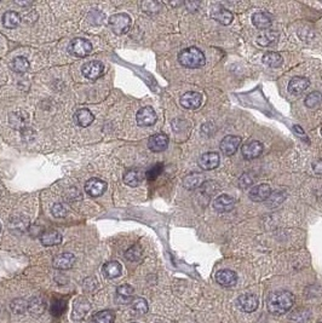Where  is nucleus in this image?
<instances>
[{
  "mask_svg": "<svg viewBox=\"0 0 322 323\" xmlns=\"http://www.w3.org/2000/svg\"><path fill=\"white\" fill-rule=\"evenodd\" d=\"M170 139L165 133H156L148 139V148L154 153H161L168 149Z\"/></svg>",
  "mask_w": 322,
  "mask_h": 323,
  "instance_id": "12",
  "label": "nucleus"
},
{
  "mask_svg": "<svg viewBox=\"0 0 322 323\" xmlns=\"http://www.w3.org/2000/svg\"><path fill=\"white\" fill-rule=\"evenodd\" d=\"M312 170H314L316 174H320V176H322V159L317 160V161L312 165Z\"/></svg>",
  "mask_w": 322,
  "mask_h": 323,
  "instance_id": "44",
  "label": "nucleus"
},
{
  "mask_svg": "<svg viewBox=\"0 0 322 323\" xmlns=\"http://www.w3.org/2000/svg\"><path fill=\"white\" fill-rule=\"evenodd\" d=\"M257 44L262 47H270L274 46L279 40V33L271 29H267V31L261 32L257 37Z\"/></svg>",
  "mask_w": 322,
  "mask_h": 323,
  "instance_id": "21",
  "label": "nucleus"
},
{
  "mask_svg": "<svg viewBox=\"0 0 322 323\" xmlns=\"http://www.w3.org/2000/svg\"><path fill=\"white\" fill-rule=\"evenodd\" d=\"M131 323H136V322H131Z\"/></svg>",
  "mask_w": 322,
  "mask_h": 323,
  "instance_id": "47",
  "label": "nucleus"
},
{
  "mask_svg": "<svg viewBox=\"0 0 322 323\" xmlns=\"http://www.w3.org/2000/svg\"><path fill=\"white\" fill-rule=\"evenodd\" d=\"M321 135H322V129H321Z\"/></svg>",
  "mask_w": 322,
  "mask_h": 323,
  "instance_id": "46",
  "label": "nucleus"
},
{
  "mask_svg": "<svg viewBox=\"0 0 322 323\" xmlns=\"http://www.w3.org/2000/svg\"><path fill=\"white\" fill-rule=\"evenodd\" d=\"M310 86V80L308 78H304V76H294L293 79L290 80L287 86L288 92L293 96H299L302 94L304 91L308 90Z\"/></svg>",
  "mask_w": 322,
  "mask_h": 323,
  "instance_id": "14",
  "label": "nucleus"
},
{
  "mask_svg": "<svg viewBox=\"0 0 322 323\" xmlns=\"http://www.w3.org/2000/svg\"><path fill=\"white\" fill-rule=\"evenodd\" d=\"M294 297L288 290H277V292L271 293L268 298L267 306L269 312L276 313V315H282L287 312L288 310L293 306Z\"/></svg>",
  "mask_w": 322,
  "mask_h": 323,
  "instance_id": "1",
  "label": "nucleus"
},
{
  "mask_svg": "<svg viewBox=\"0 0 322 323\" xmlns=\"http://www.w3.org/2000/svg\"><path fill=\"white\" fill-rule=\"evenodd\" d=\"M21 22V16L16 11H7L3 15V25L9 29L16 28Z\"/></svg>",
  "mask_w": 322,
  "mask_h": 323,
  "instance_id": "30",
  "label": "nucleus"
},
{
  "mask_svg": "<svg viewBox=\"0 0 322 323\" xmlns=\"http://www.w3.org/2000/svg\"><path fill=\"white\" fill-rule=\"evenodd\" d=\"M131 309H132L136 315H145V313L148 312L149 306L147 300H145L144 298L138 297L132 299V301H131Z\"/></svg>",
  "mask_w": 322,
  "mask_h": 323,
  "instance_id": "32",
  "label": "nucleus"
},
{
  "mask_svg": "<svg viewBox=\"0 0 322 323\" xmlns=\"http://www.w3.org/2000/svg\"><path fill=\"white\" fill-rule=\"evenodd\" d=\"M157 117L156 113L151 106H143V108L139 109L137 112L136 115V121L138 124V126L141 127H149L153 126L155 123H156Z\"/></svg>",
  "mask_w": 322,
  "mask_h": 323,
  "instance_id": "6",
  "label": "nucleus"
},
{
  "mask_svg": "<svg viewBox=\"0 0 322 323\" xmlns=\"http://www.w3.org/2000/svg\"><path fill=\"white\" fill-rule=\"evenodd\" d=\"M0 230H2V225H0Z\"/></svg>",
  "mask_w": 322,
  "mask_h": 323,
  "instance_id": "45",
  "label": "nucleus"
},
{
  "mask_svg": "<svg viewBox=\"0 0 322 323\" xmlns=\"http://www.w3.org/2000/svg\"><path fill=\"white\" fill-rule=\"evenodd\" d=\"M11 309L15 313H25L28 310V301L23 300V299H15L11 303Z\"/></svg>",
  "mask_w": 322,
  "mask_h": 323,
  "instance_id": "39",
  "label": "nucleus"
},
{
  "mask_svg": "<svg viewBox=\"0 0 322 323\" xmlns=\"http://www.w3.org/2000/svg\"><path fill=\"white\" fill-rule=\"evenodd\" d=\"M75 264V257L71 253H61L58 254L57 257L53 258L52 265L55 269H58V270H68V269H71Z\"/></svg>",
  "mask_w": 322,
  "mask_h": 323,
  "instance_id": "19",
  "label": "nucleus"
},
{
  "mask_svg": "<svg viewBox=\"0 0 322 323\" xmlns=\"http://www.w3.org/2000/svg\"><path fill=\"white\" fill-rule=\"evenodd\" d=\"M67 310V303L64 300H55L51 304V312L53 316H61Z\"/></svg>",
  "mask_w": 322,
  "mask_h": 323,
  "instance_id": "40",
  "label": "nucleus"
},
{
  "mask_svg": "<svg viewBox=\"0 0 322 323\" xmlns=\"http://www.w3.org/2000/svg\"><path fill=\"white\" fill-rule=\"evenodd\" d=\"M95 117L94 114L89 111V109H79L74 114V121L77 126L80 127H88L94 123Z\"/></svg>",
  "mask_w": 322,
  "mask_h": 323,
  "instance_id": "26",
  "label": "nucleus"
},
{
  "mask_svg": "<svg viewBox=\"0 0 322 323\" xmlns=\"http://www.w3.org/2000/svg\"><path fill=\"white\" fill-rule=\"evenodd\" d=\"M10 67L11 69L16 73H26L28 72L29 67L31 66H29V62L26 57H23V56H19V57L14 58V60L11 61Z\"/></svg>",
  "mask_w": 322,
  "mask_h": 323,
  "instance_id": "31",
  "label": "nucleus"
},
{
  "mask_svg": "<svg viewBox=\"0 0 322 323\" xmlns=\"http://www.w3.org/2000/svg\"><path fill=\"white\" fill-rule=\"evenodd\" d=\"M216 282L222 287H232L237 282L236 272L229 270V269H223L216 272Z\"/></svg>",
  "mask_w": 322,
  "mask_h": 323,
  "instance_id": "17",
  "label": "nucleus"
},
{
  "mask_svg": "<svg viewBox=\"0 0 322 323\" xmlns=\"http://www.w3.org/2000/svg\"><path fill=\"white\" fill-rule=\"evenodd\" d=\"M237 304L240 306V309L245 311V312H253V311L257 310L259 300L257 295L251 294V293H246V294H243L238 297Z\"/></svg>",
  "mask_w": 322,
  "mask_h": 323,
  "instance_id": "18",
  "label": "nucleus"
},
{
  "mask_svg": "<svg viewBox=\"0 0 322 323\" xmlns=\"http://www.w3.org/2000/svg\"><path fill=\"white\" fill-rule=\"evenodd\" d=\"M133 293H135V288L130 284H121L116 289V295H118V301L120 304H127L129 301H132Z\"/></svg>",
  "mask_w": 322,
  "mask_h": 323,
  "instance_id": "28",
  "label": "nucleus"
},
{
  "mask_svg": "<svg viewBox=\"0 0 322 323\" xmlns=\"http://www.w3.org/2000/svg\"><path fill=\"white\" fill-rule=\"evenodd\" d=\"M142 253L143 252H142L141 246L135 245L126 251L125 257H126L130 262H138V260L142 258Z\"/></svg>",
  "mask_w": 322,
  "mask_h": 323,
  "instance_id": "37",
  "label": "nucleus"
},
{
  "mask_svg": "<svg viewBox=\"0 0 322 323\" xmlns=\"http://www.w3.org/2000/svg\"><path fill=\"white\" fill-rule=\"evenodd\" d=\"M164 170V165L163 164H155L154 166H151L149 170L145 172V178L148 180H155L157 178V177L160 176L161 172Z\"/></svg>",
  "mask_w": 322,
  "mask_h": 323,
  "instance_id": "38",
  "label": "nucleus"
},
{
  "mask_svg": "<svg viewBox=\"0 0 322 323\" xmlns=\"http://www.w3.org/2000/svg\"><path fill=\"white\" fill-rule=\"evenodd\" d=\"M219 162H220L219 154L216 152L205 153L199 158V166L202 168V170H206V171H211V170H214V168H217L219 166Z\"/></svg>",
  "mask_w": 322,
  "mask_h": 323,
  "instance_id": "16",
  "label": "nucleus"
},
{
  "mask_svg": "<svg viewBox=\"0 0 322 323\" xmlns=\"http://www.w3.org/2000/svg\"><path fill=\"white\" fill-rule=\"evenodd\" d=\"M241 153H243L244 159L253 160L257 159L263 153V144L258 141H251L241 148Z\"/></svg>",
  "mask_w": 322,
  "mask_h": 323,
  "instance_id": "15",
  "label": "nucleus"
},
{
  "mask_svg": "<svg viewBox=\"0 0 322 323\" xmlns=\"http://www.w3.org/2000/svg\"><path fill=\"white\" fill-rule=\"evenodd\" d=\"M240 144H241V137H238V136H232V135L225 136L219 144L220 152L226 156H231L237 152Z\"/></svg>",
  "mask_w": 322,
  "mask_h": 323,
  "instance_id": "7",
  "label": "nucleus"
},
{
  "mask_svg": "<svg viewBox=\"0 0 322 323\" xmlns=\"http://www.w3.org/2000/svg\"><path fill=\"white\" fill-rule=\"evenodd\" d=\"M90 310H91V304L88 299L77 298L73 303V312H71V317H73V319H76V321H82V319L85 318V316L88 315Z\"/></svg>",
  "mask_w": 322,
  "mask_h": 323,
  "instance_id": "9",
  "label": "nucleus"
},
{
  "mask_svg": "<svg viewBox=\"0 0 322 323\" xmlns=\"http://www.w3.org/2000/svg\"><path fill=\"white\" fill-rule=\"evenodd\" d=\"M145 178V173L138 168H131L124 173V182L129 186H138Z\"/></svg>",
  "mask_w": 322,
  "mask_h": 323,
  "instance_id": "20",
  "label": "nucleus"
},
{
  "mask_svg": "<svg viewBox=\"0 0 322 323\" xmlns=\"http://www.w3.org/2000/svg\"><path fill=\"white\" fill-rule=\"evenodd\" d=\"M180 103L183 108L195 111L202 104V96L199 92H195V91H189V92H186L181 97Z\"/></svg>",
  "mask_w": 322,
  "mask_h": 323,
  "instance_id": "13",
  "label": "nucleus"
},
{
  "mask_svg": "<svg viewBox=\"0 0 322 323\" xmlns=\"http://www.w3.org/2000/svg\"><path fill=\"white\" fill-rule=\"evenodd\" d=\"M40 242L44 246L51 247V246H57L62 242V235L57 230H47L44 231L40 235Z\"/></svg>",
  "mask_w": 322,
  "mask_h": 323,
  "instance_id": "24",
  "label": "nucleus"
},
{
  "mask_svg": "<svg viewBox=\"0 0 322 323\" xmlns=\"http://www.w3.org/2000/svg\"><path fill=\"white\" fill-rule=\"evenodd\" d=\"M94 323H114L115 313L112 310H103L97 312L92 318Z\"/></svg>",
  "mask_w": 322,
  "mask_h": 323,
  "instance_id": "33",
  "label": "nucleus"
},
{
  "mask_svg": "<svg viewBox=\"0 0 322 323\" xmlns=\"http://www.w3.org/2000/svg\"><path fill=\"white\" fill-rule=\"evenodd\" d=\"M205 182H206V178H205L204 174L192 173L183 178V186L188 190H195V189L201 188Z\"/></svg>",
  "mask_w": 322,
  "mask_h": 323,
  "instance_id": "23",
  "label": "nucleus"
},
{
  "mask_svg": "<svg viewBox=\"0 0 322 323\" xmlns=\"http://www.w3.org/2000/svg\"><path fill=\"white\" fill-rule=\"evenodd\" d=\"M28 311L34 316H40L45 311V303L44 300L34 298L31 301H28Z\"/></svg>",
  "mask_w": 322,
  "mask_h": 323,
  "instance_id": "34",
  "label": "nucleus"
},
{
  "mask_svg": "<svg viewBox=\"0 0 322 323\" xmlns=\"http://www.w3.org/2000/svg\"><path fill=\"white\" fill-rule=\"evenodd\" d=\"M321 102H322V93L318 92V91H314V92L309 93L308 96L305 97V100H304L305 106H308L310 109L317 108V106L321 104Z\"/></svg>",
  "mask_w": 322,
  "mask_h": 323,
  "instance_id": "36",
  "label": "nucleus"
},
{
  "mask_svg": "<svg viewBox=\"0 0 322 323\" xmlns=\"http://www.w3.org/2000/svg\"><path fill=\"white\" fill-rule=\"evenodd\" d=\"M102 271L104 276L112 280V278L120 276L121 272H123V266H121L120 263L116 262V260H110V262L104 264Z\"/></svg>",
  "mask_w": 322,
  "mask_h": 323,
  "instance_id": "27",
  "label": "nucleus"
},
{
  "mask_svg": "<svg viewBox=\"0 0 322 323\" xmlns=\"http://www.w3.org/2000/svg\"><path fill=\"white\" fill-rule=\"evenodd\" d=\"M104 64L100 61H90L86 62V63L82 68V73L85 78L90 80H96L104 74Z\"/></svg>",
  "mask_w": 322,
  "mask_h": 323,
  "instance_id": "5",
  "label": "nucleus"
},
{
  "mask_svg": "<svg viewBox=\"0 0 322 323\" xmlns=\"http://www.w3.org/2000/svg\"><path fill=\"white\" fill-rule=\"evenodd\" d=\"M52 214L55 216L56 218H64L65 216L68 214V209L65 208L63 203H55L52 206Z\"/></svg>",
  "mask_w": 322,
  "mask_h": 323,
  "instance_id": "42",
  "label": "nucleus"
},
{
  "mask_svg": "<svg viewBox=\"0 0 322 323\" xmlns=\"http://www.w3.org/2000/svg\"><path fill=\"white\" fill-rule=\"evenodd\" d=\"M262 61H263L264 64H267V66L270 68H279L281 67L282 63H284V58H282V56L280 55L279 52H275V51H269L264 53Z\"/></svg>",
  "mask_w": 322,
  "mask_h": 323,
  "instance_id": "29",
  "label": "nucleus"
},
{
  "mask_svg": "<svg viewBox=\"0 0 322 323\" xmlns=\"http://www.w3.org/2000/svg\"><path fill=\"white\" fill-rule=\"evenodd\" d=\"M178 62L184 68L196 69V68H201L206 64V57L201 50L193 46L182 50L178 55Z\"/></svg>",
  "mask_w": 322,
  "mask_h": 323,
  "instance_id": "2",
  "label": "nucleus"
},
{
  "mask_svg": "<svg viewBox=\"0 0 322 323\" xmlns=\"http://www.w3.org/2000/svg\"><path fill=\"white\" fill-rule=\"evenodd\" d=\"M108 23L113 33L123 35L129 32L131 25H132V21H131V17L127 14L119 13L110 16Z\"/></svg>",
  "mask_w": 322,
  "mask_h": 323,
  "instance_id": "3",
  "label": "nucleus"
},
{
  "mask_svg": "<svg viewBox=\"0 0 322 323\" xmlns=\"http://www.w3.org/2000/svg\"><path fill=\"white\" fill-rule=\"evenodd\" d=\"M142 9L145 13H159L161 10V4L157 2H144L142 3Z\"/></svg>",
  "mask_w": 322,
  "mask_h": 323,
  "instance_id": "41",
  "label": "nucleus"
},
{
  "mask_svg": "<svg viewBox=\"0 0 322 323\" xmlns=\"http://www.w3.org/2000/svg\"><path fill=\"white\" fill-rule=\"evenodd\" d=\"M68 51L75 57H86L92 51V44L88 39H84V38H76V39H73L69 43Z\"/></svg>",
  "mask_w": 322,
  "mask_h": 323,
  "instance_id": "4",
  "label": "nucleus"
},
{
  "mask_svg": "<svg viewBox=\"0 0 322 323\" xmlns=\"http://www.w3.org/2000/svg\"><path fill=\"white\" fill-rule=\"evenodd\" d=\"M252 184H253V178L249 173H244L243 176H241V178L238 179V185H240L241 189L250 188Z\"/></svg>",
  "mask_w": 322,
  "mask_h": 323,
  "instance_id": "43",
  "label": "nucleus"
},
{
  "mask_svg": "<svg viewBox=\"0 0 322 323\" xmlns=\"http://www.w3.org/2000/svg\"><path fill=\"white\" fill-rule=\"evenodd\" d=\"M211 17L223 26L230 25L232 20H234V15L224 8L214 9V10H212V13H211Z\"/></svg>",
  "mask_w": 322,
  "mask_h": 323,
  "instance_id": "25",
  "label": "nucleus"
},
{
  "mask_svg": "<svg viewBox=\"0 0 322 323\" xmlns=\"http://www.w3.org/2000/svg\"><path fill=\"white\" fill-rule=\"evenodd\" d=\"M252 23L262 32L267 31L273 25V16L268 13H256L252 16Z\"/></svg>",
  "mask_w": 322,
  "mask_h": 323,
  "instance_id": "22",
  "label": "nucleus"
},
{
  "mask_svg": "<svg viewBox=\"0 0 322 323\" xmlns=\"http://www.w3.org/2000/svg\"><path fill=\"white\" fill-rule=\"evenodd\" d=\"M236 200L228 194H222L213 201V208L219 213H228L234 209Z\"/></svg>",
  "mask_w": 322,
  "mask_h": 323,
  "instance_id": "10",
  "label": "nucleus"
},
{
  "mask_svg": "<svg viewBox=\"0 0 322 323\" xmlns=\"http://www.w3.org/2000/svg\"><path fill=\"white\" fill-rule=\"evenodd\" d=\"M285 198H286L285 192H281V191L271 192V195L267 200V203L265 204H267V207H269V208H276V207H279L280 204L284 202Z\"/></svg>",
  "mask_w": 322,
  "mask_h": 323,
  "instance_id": "35",
  "label": "nucleus"
},
{
  "mask_svg": "<svg viewBox=\"0 0 322 323\" xmlns=\"http://www.w3.org/2000/svg\"><path fill=\"white\" fill-rule=\"evenodd\" d=\"M271 188L269 184H258L255 185L249 192L250 200L253 201V202H264L267 201L269 196L271 195Z\"/></svg>",
  "mask_w": 322,
  "mask_h": 323,
  "instance_id": "8",
  "label": "nucleus"
},
{
  "mask_svg": "<svg viewBox=\"0 0 322 323\" xmlns=\"http://www.w3.org/2000/svg\"><path fill=\"white\" fill-rule=\"evenodd\" d=\"M107 190V183L100 178H90L85 184L86 194L92 197L102 196Z\"/></svg>",
  "mask_w": 322,
  "mask_h": 323,
  "instance_id": "11",
  "label": "nucleus"
}]
</instances>
